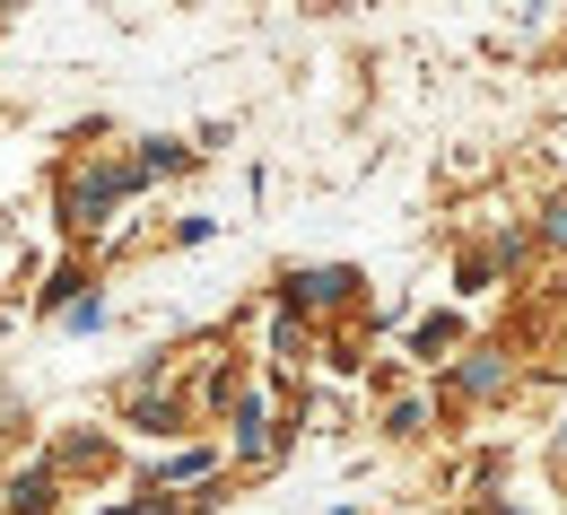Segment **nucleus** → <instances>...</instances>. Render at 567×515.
Returning <instances> with one entry per match:
<instances>
[{"label":"nucleus","mask_w":567,"mask_h":515,"mask_svg":"<svg viewBox=\"0 0 567 515\" xmlns=\"http://www.w3.org/2000/svg\"><path fill=\"white\" fill-rule=\"evenodd\" d=\"M341 297H358V271L350 262H323V271H297L288 280V315L297 306H341Z\"/></svg>","instance_id":"obj_1"},{"label":"nucleus","mask_w":567,"mask_h":515,"mask_svg":"<svg viewBox=\"0 0 567 515\" xmlns=\"http://www.w3.org/2000/svg\"><path fill=\"white\" fill-rule=\"evenodd\" d=\"M53 507V463H27L0 481V515H44Z\"/></svg>","instance_id":"obj_2"},{"label":"nucleus","mask_w":567,"mask_h":515,"mask_svg":"<svg viewBox=\"0 0 567 515\" xmlns=\"http://www.w3.org/2000/svg\"><path fill=\"white\" fill-rule=\"evenodd\" d=\"M236 454H254V463L271 454V429H262V402H254V393L236 402Z\"/></svg>","instance_id":"obj_3"},{"label":"nucleus","mask_w":567,"mask_h":515,"mask_svg":"<svg viewBox=\"0 0 567 515\" xmlns=\"http://www.w3.org/2000/svg\"><path fill=\"white\" fill-rule=\"evenodd\" d=\"M463 384H472V393H497V384H506V359H497V350H472V359H463Z\"/></svg>","instance_id":"obj_4"},{"label":"nucleus","mask_w":567,"mask_h":515,"mask_svg":"<svg viewBox=\"0 0 567 515\" xmlns=\"http://www.w3.org/2000/svg\"><path fill=\"white\" fill-rule=\"evenodd\" d=\"M445 341H454V315H427V323H420V350H427V359H436Z\"/></svg>","instance_id":"obj_5"},{"label":"nucleus","mask_w":567,"mask_h":515,"mask_svg":"<svg viewBox=\"0 0 567 515\" xmlns=\"http://www.w3.org/2000/svg\"><path fill=\"white\" fill-rule=\"evenodd\" d=\"M550 245H567V202H550Z\"/></svg>","instance_id":"obj_6"}]
</instances>
